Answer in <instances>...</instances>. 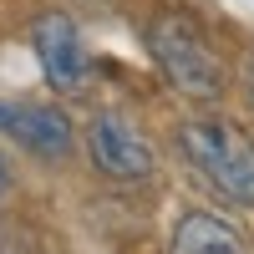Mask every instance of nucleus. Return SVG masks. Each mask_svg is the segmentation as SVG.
<instances>
[{"label":"nucleus","mask_w":254,"mask_h":254,"mask_svg":"<svg viewBox=\"0 0 254 254\" xmlns=\"http://www.w3.org/2000/svg\"><path fill=\"white\" fill-rule=\"evenodd\" d=\"M87 153H92V163L102 168V173L117 178V183H137V178L153 173V147H147V137L127 117H117V112L92 117V127H87Z\"/></svg>","instance_id":"7ed1b4c3"},{"label":"nucleus","mask_w":254,"mask_h":254,"mask_svg":"<svg viewBox=\"0 0 254 254\" xmlns=\"http://www.w3.org/2000/svg\"><path fill=\"white\" fill-rule=\"evenodd\" d=\"M0 183H5V158H0Z\"/></svg>","instance_id":"6e6552de"},{"label":"nucleus","mask_w":254,"mask_h":254,"mask_svg":"<svg viewBox=\"0 0 254 254\" xmlns=\"http://www.w3.org/2000/svg\"><path fill=\"white\" fill-rule=\"evenodd\" d=\"M147 46H153V61L163 66V76L173 81L183 97H198V102H214L224 92V66L214 46L188 26L183 15H163L153 20V31H147Z\"/></svg>","instance_id":"f03ea898"},{"label":"nucleus","mask_w":254,"mask_h":254,"mask_svg":"<svg viewBox=\"0 0 254 254\" xmlns=\"http://www.w3.org/2000/svg\"><path fill=\"white\" fill-rule=\"evenodd\" d=\"M173 254H249V249L219 214L193 208V214H183L178 229H173Z\"/></svg>","instance_id":"423d86ee"},{"label":"nucleus","mask_w":254,"mask_h":254,"mask_svg":"<svg viewBox=\"0 0 254 254\" xmlns=\"http://www.w3.org/2000/svg\"><path fill=\"white\" fill-rule=\"evenodd\" d=\"M178 147L224 198L254 208V142L224 117H193L178 127Z\"/></svg>","instance_id":"f257e3e1"},{"label":"nucleus","mask_w":254,"mask_h":254,"mask_svg":"<svg viewBox=\"0 0 254 254\" xmlns=\"http://www.w3.org/2000/svg\"><path fill=\"white\" fill-rule=\"evenodd\" d=\"M0 132H10L15 142H26L41 158L71 153V122L56 107H36V102H0Z\"/></svg>","instance_id":"39448f33"},{"label":"nucleus","mask_w":254,"mask_h":254,"mask_svg":"<svg viewBox=\"0 0 254 254\" xmlns=\"http://www.w3.org/2000/svg\"><path fill=\"white\" fill-rule=\"evenodd\" d=\"M31 41H36V56H41V71H46L51 92L76 97L81 87H87L92 61H87V46H81V36H76V26L66 15H41Z\"/></svg>","instance_id":"20e7f679"},{"label":"nucleus","mask_w":254,"mask_h":254,"mask_svg":"<svg viewBox=\"0 0 254 254\" xmlns=\"http://www.w3.org/2000/svg\"><path fill=\"white\" fill-rule=\"evenodd\" d=\"M249 97H254V66H249Z\"/></svg>","instance_id":"0eeeda50"}]
</instances>
